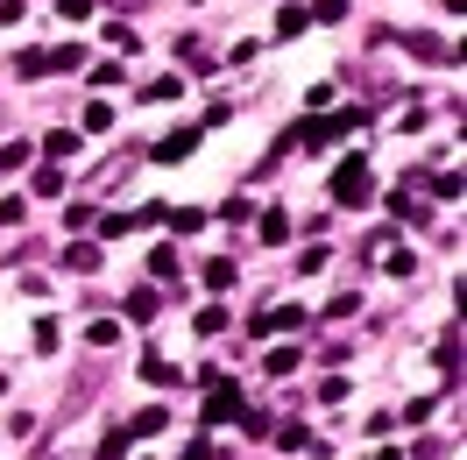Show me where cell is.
<instances>
[{
	"label": "cell",
	"mask_w": 467,
	"mask_h": 460,
	"mask_svg": "<svg viewBox=\"0 0 467 460\" xmlns=\"http://www.w3.org/2000/svg\"><path fill=\"white\" fill-rule=\"evenodd\" d=\"M227 418H241V390L227 375H205V425H227Z\"/></svg>",
	"instance_id": "obj_1"
},
{
	"label": "cell",
	"mask_w": 467,
	"mask_h": 460,
	"mask_svg": "<svg viewBox=\"0 0 467 460\" xmlns=\"http://www.w3.org/2000/svg\"><path fill=\"white\" fill-rule=\"evenodd\" d=\"M333 199H340V205H361V199H368V163H361V156H348V163L333 171Z\"/></svg>",
	"instance_id": "obj_2"
},
{
	"label": "cell",
	"mask_w": 467,
	"mask_h": 460,
	"mask_svg": "<svg viewBox=\"0 0 467 460\" xmlns=\"http://www.w3.org/2000/svg\"><path fill=\"white\" fill-rule=\"evenodd\" d=\"M297 326H312V312H305V305H269L248 333H255V340H269V333H297Z\"/></svg>",
	"instance_id": "obj_3"
},
{
	"label": "cell",
	"mask_w": 467,
	"mask_h": 460,
	"mask_svg": "<svg viewBox=\"0 0 467 460\" xmlns=\"http://www.w3.org/2000/svg\"><path fill=\"white\" fill-rule=\"evenodd\" d=\"M199 135H205V128H177V135H163V142L149 149V156H156V163H184V156L199 149Z\"/></svg>",
	"instance_id": "obj_4"
},
{
	"label": "cell",
	"mask_w": 467,
	"mask_h": 460,
	"mask_svg": "<svg viewBox=\"0 0 467 460\" xmlns=\"http://www.w3.org/2000/svg\"><path fill=\"white\" fill-rule=\"evenodd\" d=\"M135 220H142V213H92L99 241H120V234H135Z\"/></svg>",
	"instance_id": "obj_5"
},
{
	"label": "cell",
	"mask_w": 467,
	"mask_h": 460,
	"mask_svg": "<svg viewBox=\"0 0 467 460\" xmlns=\"http://www.w3.org/2000/svg\"><path fill=\"white\" fill-rule=\"evenodd\" d=\"M78 142H86L78 128H50V142H43V156H57V163H71V156H78Z\"/></svg>",
	"instance_id": "obj_6"
},
{
	"label": "cell",
	"mask_w": 467,
	"mask_h": 460,
	"mask_svg": "<svg viewBox=\"0 0 467 460\" xmlns=\"http://www.w3.org/2000/svg\"><path fill=\"white\" fill-rule=\"evenodd\" d=\"M99 43H114V58H135V50H142V36L128 29V22H107V36H99Z\"/></svg>",
	"instance_id": "obj_7"
},
{
	"label": "cell",
	"mask_w": 467,
	"mask_h": 460,
	"mask_svg": "<svg viewBox=\"0 0 467 460\" xmlns=\"http://www.w3.org/2000/svg\"><path fill=\"white\" fill-rule=\"evenodd\" d=\"M163 425H171V418H163V411L149 403V411H135V418H128L120 432H128V439H149V432H163Z\"/></svg>",
	"instance_id": "obj_8"
},
{
	"label": "cell",
	"mask_w": 467,
	"mask_h": 460,
	"mask_svg": "<svg viewBox=\"0 0 467 460\" xmlns=\"http://www.w3.org/2000/svg\"><path fill=\"white\" fill-rule=\"evenodd\" d=\"M78 128H86V135H107V128H114V99H92Z\"/></svg>",
	"instance_id": "obj_9"
},
{
	"label": "cell",
	"mask_w": 467,
	"mask_h": 460,
	"mask_svg": "<svg viewBox=\"0 0 467 460\" xmlns=\"http://www.w3.org/2000/svg\"><path fill=\"white\" fill-rule=\"evenodd\" d=\"M305 29H312V15H305V7H284V15H276V36H284V43H297Z\"/></svg>",
	"instance_id": "obj_10"
},
{
	"label": "cell",
	"mask_w": 467,
	"mask_h": 460,
	"mask_svg": "<svg viewBox=\"0 0 467 460\" xmlns=\"http://www.w3.org/2000/svg\"><path fill=\"white\" fill-rule=\"evenodd\" d=\"M50 71H86V43H57V50H50Z\"/></svg>",
	"instance_id": "obj_11"
},
{
	"label": "cell",
	"mask_w": 467,
	"mask_h": 460,
	"mask_svg": "<svg viewBox=\"0 0 467 460\" xmlns=\"http://www.w3.org/2000/svg\"><path fill=\"white\" fill-rule=\"evenodd\" d=\"M64 269H99V241H71V248H64Z\"/></svg>",
	"instance_id": "obj_12"
},
{
	"label": "cell",
	"mask_w": 467,
	"mask_h": 460,
	"mask_svg": "<svg viewBox=\"0 0 467 460\" xmlns=\"http://www.w3.org/2000/svg\"><path fill=\"white\" fill-rule=\"evenodd\" d=\"M263 369L276 375V382H284V375L297 369V340H291V347H269V354H263Z\"/></svg>",
	"instance_id": "obj_13"
},
{
	"label": "cell",
	"mask_w": 467,
	"mask_h": 460,
	"mask_svg": "<svg viewBox=\"0 0 467 460\" xmlns=\"http://www.w3.org/2000/svg\"><path fill=\"white\" fill-rule=\"evenodd\" d=\"M149 107H171V99H184V78H156V86H142Z\"/></svg>",
	"instance_id": "obj_14"
},
{
	"label": "cell",
	"mask_w": 467,
	"mask_h": 460,
	"mask_svg": "<svg viewBox=\"0 0 467 460\" xmlns=\"http://www.w3.org/2000/svg\"><path fill=\"white\" fill-rule=\"evenodd\" d=\"M142 382H156V390H163V382H184V375H177L163 354H142Z\"/></svg>",
	"instance_id": "obj_15"
},
{
	"label": "cell",
	"mask_w": 467,
	"mask_h": 460,
	"mask_svg": "<svg viewBox=\"0 0 467 460\" xmlns=\"http://www.w3.org/2000/svg\"><path fill=\"white\" fill-rule=\"evenodd\" d=\"M410 58H425V64H446V58H453V50H446L439 36H410Z\"/></svg>",
	"instance_id": "obj_16"
},
{
	"label": "cell",
	"mask_w": 467,
	"mask_h": 460,
	"mask_svg": "<svg viewBox=\"0 0 467 460\" xmlns=\"http://www.w3.org/2000/svg\"><path fill=\"white\" fill-rule=\"evenodd\" d=\"M177 50H184V64H192V71H213V50H205L199 36H177Z\"/></svg>",
	"instance_id": "obj_17"
},
{
	"label": "cell",
	"mask_w": 467,
	"mask_h": 460,
	"mask_svg": "<svg viewBox=\"0 0 467 460\" xmlns=\"http://www.w3.org/2000/svg\"><path fill=\"white\" fill-rule=\"evenodd\" d=\"M234 277H241L234 262H205V290H213V298H220V290H234Z\"/></svg>",
	"instance_id": "obj_18"
},
{
	"label": "cell",
	"mask_w": 467,
	"mask_h": 460,
	"mask_svg": "<svg viewBox=\"0 0 467 460\" xmlns=\"http://www.w3.org/2000/svg\"><path fill=\"white\" fill-rule=\"evenodd\" d=\"M43 71H50V50H22L15 58V78H43Z\"/></svg>",
	"instance_id": "obj_19"
},
{
	"label": "cell",
	"mask_w": 467,
	"mask_h": 460,
	"mask_svg": "<svg viewBox=\"0 0 467 460\" xmlns=\"http://www.w3.org/2000/svg\"><path fill=\"white\" fill-rule=\"evenodd\" d=\"M86 340H92V347H114V340H120V319H92Z\"/></svg>",
	"instance_id": "obj_20"
},
{
	"label": "cell",
	"mask_w": 467,
	"mask_h": 460,
	"mask_svg": "<svg viewBox=\"0 0 467 460\" xmlns=\"http://www.w3.org/2000/svg\"><path fill=\"white\" fill-rule=\"evenodd\" d=\"M128 319H156V290H128Z\"/></svg>",
	"instance_id": "obj_21"
},
{
	"label": "cell",
	"mask_w": 467,
	"mask_h": 460,
	"mask_svg": "<svg viewBox=\"0 0 467 460\" xmlns=\"http://www.w3.org/2000/svg\"><path fill=\"white\" fill-rule=\"evenodd\" d=\"M22 163H29V142H0V177L22 171Z\"/></svg>",
	"instance_id": "obj_22"
},
{
	"label": "cell",
	"mask_w": 467,
	"mask_h": 460,
	"mask_svg": "<svg viewBox=\"0 0 467 460\" xmlns=\"http://www.w3.org/2000/svg\"><path fill=\"white\" fill-rule=\"evenodd\" d=\"M149 277H156V284H171V277H177V256H171V248H156V256H149Z\"/></svg>",
	"instance_id": "obj_23"
},
{
	"label": "cell",
	"mask_w": 467,
	"mask_h": 460,
	"mask_svg": "<svg viewBox=\"0 0 467 460\" xmlns=\"http://www.w3.org/2000/svg\"><path fill=\"white\" fill-rule=\"evenodd\" d=\"M354 312H361V290H340V298L326 305V319H354Z\"/></svg>",
	"instance_id": "obj_24"
},
{
	"label": "cell",
	"mask_w": 467,
	"mask_h": 460,
	"mask_svg": "<svg viewBox=\"0 0 467 460\" xmlns=\"http://www.w3.org/2000/svg\"><path fill=\"white\" fill-rule=\"evenodd\" d=\"M36 354H57V319H36Z\"/></svg>",
	"instance_id": "obj_25"
},
{
	"label": "cell",
	"mask_w": 467,
	"mask_h": 460,
	"mask_svg": "<svg viewBox=\"0 0 467 460\" xmlns=\"http://www.w3.org/2000/svg\"><path fill=\"white\" fill-rule=\"evenodd\" d=\"M305 15H312V22H340V15H348V0H312Z\"/></svg>",
	"instance_id": "obj_26"
},
{
	"label": "cell",
	"mask_w": 467,
	"mask_h": 460,
	"mask_svg": "<svg viewBox=\"0 0 467 460\" xmlns=\"http://www.w3.org/2000/svg\"><path fill=\"white\" fill-rule=\"evenodd\" d=\"M439 369H446V375L461 369V333H446V340H439Z\"/></svg>",
	"instance_id": "obj_27"
},
{
	"label": "cell",
	"mask_w": 467,
	"mask_h": 460,
	"mask_svg": "<svg viewBox=\"0 0 467 460\" xmlns=\"http://www.w3.org/2000/svg\"><path fill=\"white\" fill-rule=\"evenodd\" d=\"M120 64H128V58H107V64H92V86H120Z\"/></svg>",
	"instance_id": "obj_28"
},
{
	"label": "cell",
	"mask_w": 467,
	"mask_h": 460,
	"mask_svg": "<svg viewBox=\"0 0 467 460\" xmlns=\"http://www.w3.org/2000/svg\"><path fill=\"white\" fill-rule=\"evenodd\" d=\"M36 192H43V199H57V192H64V171H57V163H50V171H36Z\"/></svg>",
	"instance_id": "obj_29"
},
{
	"label": "cell",
	"mask_w": 467,
	"mask_h": 460,
	"mask_svg": "<svg viewBox=\"0 0 467 460\" xmlns=\"http://www.w3.org/2000/svg\"><path fill=\"white\" fill-rule=\"evenodd\" d=\"M263 241H269V248H276V241H291V220H284V213H269V220H263Z\"/></svg>",
	"instance_id": "obj_30"
},
{
	"label": "cell",
	"mask_w": 467,
	"mask_h": 460,
	"mask_svg": "<svg viewBox=\"0 0 467 460\" xmlns=\"http://www.w3.org/2000/svg\"><path fill=\"white\" fill-rule=\"evenodd\" d=\"M199 333H205V340H213V333H227V312H220V305H205V312H199Z\"/></svg>",
	"instance_id": "obj_31"
},
{
	"label": "cell",
	"mask_w": 467,
	"mask_h": 460,
	"mask_svg": "<svg viewBox=\"0 0 467 460\" xmlns=\"http://www.w3.org/2000/svg\"><path fill=\"white\" fill-rule=\"evenodd\" d=\"M22 220H29V205H22V199H0V227H22Z\"/></svg>",
	"instance_id": "obj_32"
},
{
	"label": "cell",
	"mask_w": 467,
	"mask_h": 460,
	"mask_svg": "<svg viewBox=\"0 0 467 460\" xmlns=\"http://www.w3.org/2000/svg\"><path fill=\"white\" fill-rule=\"evenodd\" d=\"M177 460H220V446H213V439H192V446H184Z\"/></svg>",
	"instance_id": "obj_33"
},
{
	"label": "cell",
	"mask_w": 467,
	"mask_h": 460,
	"mask_svg": "<svg viewBox=\"0 0 467 460\" xmlns=\"http://www.w3.org/2000/svg\"><path fill=\"white\" fill-rule=\"evenodd\" d=\"M57 15H64V22H86V15H92V0H57Z\"/></svg>",
	"instance_id": "obj_34"
},
{
	"label": "cell",
	"mask_w": 467,
	"mask_h": 460,
	"mask_svg": "<svg viewBox=\"0 0 467 460\" xmlns=\"http://www.w3.org/2000/svg\"><path fill=\"white\" fill-rule=\"evenodd\" d=\"M99 460H128V432H114V439L99 446Z\"/></svg>",
	"instance_id": "obj_35"
},
{
	"label": "cell",
	"mask_w": 467,
	"mask_h": 460,
	"mask_svg": "<svg viewBox=\"0 0 467 460\" xmlns=\"http://www.w3.org/2000/svg\"><path fill=\"white\" fill-rule=\"evenodd\" d=\"M376 460H404V454H397V446H382V454H376Z\"/></svg>",
	"instance_id": "obj_36"
},
{
	"label": "cell",
	"mask_w": 467,
	"mask_h": 460,
	"mask_svg": "<svg viewBox=\"0 0 467 460\" xmlns=\"http://www.w3.org/2000/svg\"><path fill=\"white\" fill-rule=\"evenodd\" d=\"M0 390H7V375H0Z\"/></svg>",
	"instance_id": "obj_37"
}]
</instances>
